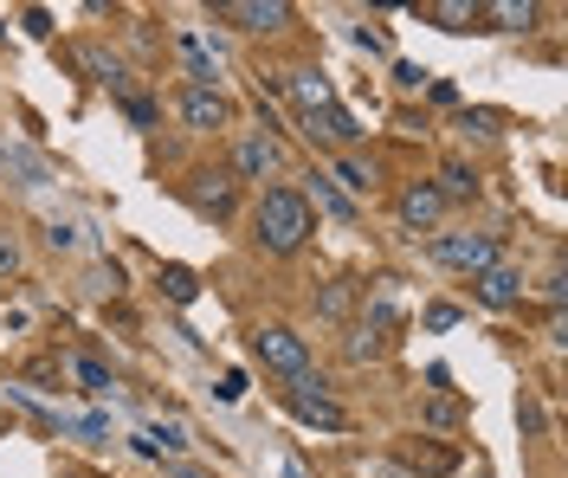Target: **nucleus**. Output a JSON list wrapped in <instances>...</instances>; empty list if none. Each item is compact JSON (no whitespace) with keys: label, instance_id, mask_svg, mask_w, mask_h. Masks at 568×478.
<instances>
[{"label":"nucleus","instance_id":"f257e3e1","mask_svg":"<svg viewBox=\"0 0 568 478\" xmlns=\"http://www.w3.org/2000/svg\"><path fill=\"white\" fill-rule=\"evenodd\" d=\"M258 246L265 253H297L311 233H317V221H311V201L297 194V187H265V201H258Z\"/></svg>","mask_w":568,"mask_h":478},{"label":"nucleus","instance_id":"f03ea898","mask_svg":"<svg viewBox=\"0 0 568 478\" xmlns=\"http://www.w3.org/2000/svg\"><path fill=\"white\" fill-rule=\"evenodd\" d=\"M252 356L265 368H278V375H291V382H304L311 375V343L297 330H284V324H265V330H252Z\"/></svg>","mask_w":568,"mask_h":478},{"label":"nucleus","instance_id":"7ed1b4c3","mask_svg":"<svg viewBox=\"0 0 568 478\" xmlns=\"http://www.w3.org/2000/svg\"><path fill=\"white\" fill-rule=\"evenodd\" d=\"M433 258H439V265H453V272H471V278H478L485 265H497V240H491V233H439V240H433Z\"/></svg>","mask_w":568,"mask_h":478},{"label":"nucleus","instance_id":"20e7f679","mask_svg":"<svg viewBox=\"0 0 568 478\" xmlns=\"http://www.w3.org/2000/svg\"><path fill=\"white\" fill-rule=\"evenodd\" d=\"M291 414H297L304 427H323V434H343V427H349V407L329 401V395H323V382H311V375L291 388Z\"/></svg>","mask_w":568,"mask_h":478},{"label":"nucleus","instance_id":"39448f33","mask_svg":"<svg viewBox=\"0 0 568 478\" xmlns=\"http://www.w3.org/2000/svg\"><path fill=\"white\" fill-rule=\"evenodd\" d=\"M220 20H233L240 33H278V27H291V7L284 0H226Z\"/></svg>","mask_w":568,"mask_h":478},{"label":"nucleus","instance_id":"423d86ee","mask_svg":"<svg viewBox=\"0 0 568 478\" xmlns=\"http://www.w3.org/2000/svg\"><path fill=\"white\" fill-rule=\"evenodd\" d=\"M471 285H478V304H491V311L524 304V272H517V265H504V258H497V265H485Z\"/></svg>","mask_w":568,"mask_h":478},{"label":"nucleus","instance_id":"0eeeda50","mask_svg":"<svg viewBox=\"0 0 568 478\" xmlns=\"http://www.w3.org/2000/svg\"><path fill=\"white\" fill-rule=\"evenodd\" d=\"M304 136H311V143H329V149H349V143H355V116L343 111V104L304 111Z\"/></svg>","mask_w":568,"mask_h":478},{"label":"nucleus","instance_id":"6e6552de","mask_svg":"<svg viewBox=\"0 0 568 478\" xmlns=\"http://www.w3.org/2000/svg\"><path fill=\"white\" fill-rule=\"evenodd\" d=\"M226 98H220V91H207V84H187V91H181V123H187V130H220V123H226Z\"/></svg>","mask_w":568,"mask_h":478},{"label":"nucleus","instance_id":"1a4fd4ad","mask_svg":"<svg viewBox=\"0 0 568 478\" xmlns=\"http://www.w3.org/2000/svg\"><path fill=\"white\" fill-rule=\"evenodd\" d=\"M394 207H400V226H414V233H426V226L446 214V201H439V187H433V182L400 187V201H394Z\"/></svg>","mask_w":568,"mask_h":478},{"label":"nucleus","instance_id":"9d476101","mask_svg":"<svg viewBox=\"0 0 568 478\" xmlns=\"http://www.w3.org/2000/svg\"><path fill=\"white\" fill-rule=\"evenodd\" d=\"M233 169H240L246 182L272 175V169H278V143H272V136H240V149H233Z\"/></svg>","mask_w":568,"mask_h":478},{"label":"nucleus","instance_id":"9b49d317","mask_svg":"<svg viewBox=\"0 0 568 478\" xmlns=\"http://www.w3.org/2000/svg\"><path fill=\"white\" fill-rule=\"evenodd\" d=\"M478 20H491L497 33H524V27H536V7L530 0H491V7H478Z\"/></svg>","mask_w":568,"mask_h":478},{"label":"nucleus","instance_id":"f8f14e48","mask_svg":"<svg viewBox=\"0 0 568 478\" xmlns=\"http://www.w3.org/2000/svg\"><path fill=\"white\" fill-rule=\"evenodd\" d=\"M194 207L226 221V214H233V182H226V175H201V187H194Z\"/></svg>","mask_w":568,"mask_h":478},{"label":"nucleus","instance_id":"ddd939ff","mask_svg":"<svg viewBox=\"0 0 568 478\" xmlns=\"http://www.w3.org/2000/svg\"><path fill=\"white\" fill-rule=\"evenodd\" d=\"M420 13L433 20V27H446V33H465V27L478 20V7H471V0H433V7H420Z\"/></svg>","mask_w":568,"mask_h":478},{"label":"nucleus","instance_id":"4468645a","mask_svg":"<svg viewBox=\"0 0 568 478\" xmlns=\"http://www.w3.org/2000/svg\"><path fill=\"white\" fill-rule=\"evenodd\" d=\"M291 98H297V111H323V104H336L329 78H317V72H297V78H291Z\"/></svg>","mask_w":568,"mask_h":478},{"label":"nucleus","instance_id":"2eb2a0df","mask_svg":"<svg viewBox=\"0 0 568 478\" xmlns=\"http://www.w3.org/2000/svg\"><path fill=\"white\" fill-rule=\"evenodd\" d=\"M478 194V175L465 169V162H446V175H439V201H471Z\"/></svg>","mask_w":568,"mask_h":478},{"label":"nucleus","instance_id":"dca6fc26","mask_svg":"<svg viewBox=\"0 0 568 478\" xmlns=\"http://www.w3.org/2000/svg\"><path fill=\"white\" fill-rule=\"evenodd\" d=\"M336 182L355 187V194H368V187H375V169H368L362 155H343V162H336Z\"/></svg>","mask_w":568,"mask_h":478},{"label":"nucleus","instance_id":"f3484780","mask_svg":"<svg viewBox=\"0 0 568 478\" xmlns=\"http://www.w3.org/2000/svg\"><path fill=\"white\" fill-rule=\"evenodd\" d=\"M162 292L175 297V304H194L201 285H194V272H187V265H162Z\"/></svg>","mask_w":568,"mask_h":478},{"label":"nucleus","instance_id":"a211bd4d","mask_svg":"<svg viewBox=\"0 0 568 478\" xmlns=\"http://www.w3.org/2000/svg\"><path fill=\"white\" fill-rule=\"evenodd\" d=\"M349 304H355L349 278H336V285H323V297H317V311H323V317H343V311H349Z\"/></svg>","mask_w":568,"mask_h":478},{"label":"nucleus","instance_id":"6ab92c4d","mask_svg":"<svg viewBox=\"0 0 568 478\" xmlns=\"http://www.w3.org/2000/svg\"><path fill=\"white\" fill-rule=\"evenodd\" d=\"M407 459H414V466H426V472H453V466H459V452H446V446H414Z\"/></svg>","mask_w":568,"mask_h":478},{"label":"nucleus","instance_id":"aec40b11","mask_svg":"<svg viewBox=\"0 0 568 478\" xmlns=\"http://www.w3.org/2000/svg\"><path fill=\"white\" fill-rule=\"evenodd\" d=\"M78 382H84L91 395H104V388H110V368H104V363H91V356H84V363H78Z\"/></svg>","mask_w":568,"mask_h":478},{"label":"nucleus","instance_id":"412c9836","mask_svg":"<svg viewBox=\"0 0 568 478\" xmlns=\"http://www.w3.org/2000/svg\"><path fill=\"white\" fill-rule=\"evenodd\" d=\"M84 65H91V72H98V78H104L110 91L123 84V72H116V59H104V52H84Z\"/></svg>","mask_w":568,"mask_h":478},{"label":"nucleus","instance_id":"4be33fe9","mask_svg":"<svg viewBox=\"0 0 568 478\" xmlns=\"http://www.w3.org/2000/svg\"><path fill=\"white\" fill-rule=\"evenodd\" d=\"M426 420H433V427H459V401H433Z\"/></svg>","mask_w":568,"mask_h":478},{"label":"nucleus","instance_id":"5701e85b","mask_svg":"<svg viewBox=\"0 0 568 478\" xmlns=\"http://www.w3.org/2000/svg\"><path fill=\"white\" fill-rule=\"evenodd\" d=\"M317 201H323V207H329V214H343V221H349V214H355V207H349V201H343V194H336V187H329V182H317Z\"/></svg>","mask_w":568,"mask_h":478},{"label":"nucleus","instance_id":"b1692460","mask_svg":"<svg viewBox=\"0 0 568 478\" xmlns=\"http://www.w3.org/2000/svg\"><path fill=\"white\" fill-rule=\"evenodd\" d=\"M453 324H459V311H453V304H433V311H426V330H453Z\"/></svg>","mask_w":568,"mask_h":478},{"label":"nucleus","instance_id":"393cba45","mask_svg":"<svg viewBox=\"0 0 568 478\" xmlns=\"http://www.w3.org/2000/svg\"><path fill=\"white\" fill-rule=\"evenodd\" d=\"M13 272H20V246L0 233V278H13Z\"/></svg>","mask_w":568,"mask_h":478},{"label":"nucleus","instance_id":"a878e982","mask_svg":"<svg viewBox=\"0 0 568 478\" xmlns=\"http://www.w3.org/2000/svg\"><path fill=\"white\" fill-rule=\"evenodd\" d=\"M240 395H246V375H240V368H233V375H220V401H240Z\"/></svg>","mask_w":568,"mask_h":478},{"label":"nucleus","instance_id":"bb28decb","mask_svg":"<svg viewBox=\"0 0 568 478\" xmlns=\"http://www.w3.org/2000/svg\"><path fill=\"white\" fill-rule=\"evenodd\" d=\"M169 478H213V472H201V466H175Z\"/></svg>","mask_w":568,"mask_h":478},{"label":"nucleus","instance_id":"cd10ccee","mask_svg":"<svg viewBox=\"0 0 568 478\" xmlns=\"http://www.w3.org/2000/svg\"><path fill=\"white\" fill-rule=\"evenodd\" d=\"M284 478H311V472H304V466H297V459H291V466H284Z\"/></svg>","mask_w":568,"mask_h":478},{"label":"nucleus","instance_id":"c85d7f7f","mask_svg":"<svg viewBox=\"0 0 568 478\" xmlns=\"http://www.w3.org/2000/svg\"><path fill=\"white\" fill-rule=\"evenodd\" d=\"M382 478H400V472H382Z\"/></svg>","mask_w":568,"mask_h":478}]
</instances>
